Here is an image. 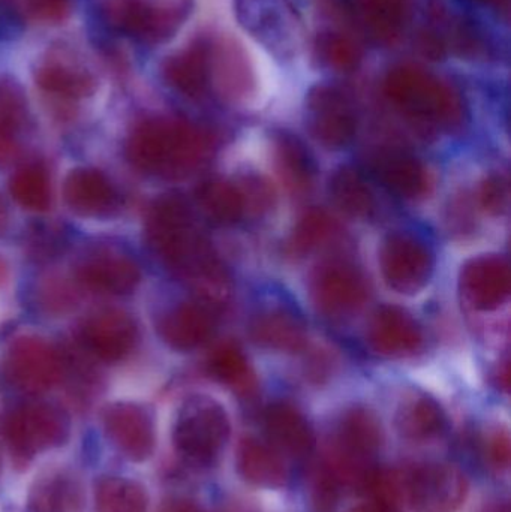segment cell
I'll use <instances>...</instances> for the list:
<instances>
[{
  "label": "cell",
  "mask_w": 511,
  "mask_h": 512,
  "mask_svg": "<svg viewBox=\"0 0 511 512\" xmlns=\"http://www.w3.org/2000/svg\"><path fill=\"white\" fill-rule=\"evenodd\" d=\"M63 197L72 212L83 218H107L120 209L119 191L102 171L75 168L65 179Z\"/></svg>",
  "instance_id": "obj_17"
},
{
  "label": "cell",
  "mask_w": 511,
  "mask_h": 512,
  "mask_svg": "<svg viewBox=\"0 0 511 512\" xmlns=\"http://www.w3.org/2000/svg\"><path fill=\"white\" fill-rule=\"evenodd\" d=\"M396 429L405 441L428 444L443 436L447 415L443 406L428 394H411L396 412Z\"/></svg>",
  "instance_id": "obj_23"
},
{
  "label": "cell",
  "mask_w": 511,
  "mask_h": 512,
  "mask_svg": "<svg viewBox=\"0 0 511 512\" xmlns=\"http://www.w3.org/2000/svg\"><path fill=\"white\" fill-rule=\"evenodd\" d=\"M9 227V210L5 198L0 195V237L6 233Z\"/></svg>",
  "instance_id": "obj_45"
},
{
  "label": "cell",
  "mask_w": 511,
  "mask_h": 512,
  "mask_svg": "<svg viewBox=\"0 0 511 512\" xmlns=\"http://www.w3.org/2000/svg\"><path fill=\"white\" fill-rule=\"evenodd\" d=\"M104 429L111 444L128 459L143 462L155 450V424L146 408L137 403H114L104 412Z\"/></svg>",
  "instance_id": "obj_13"
},
{
  "label": "cell",
  "mask_w": 511,
  "mask_h": 512,
  "mask_svg": "<svg viewBox=\"0 0 511 512\" xmlns=\"http://www.w3.org/2000/svg\"><path fill=\"white\" fill-rule=\"evenodd\" d=\"M368 32L380 42H393L401 33L405 0H357Z\"/></svg>",
  "instance_id": "obj_34"
},
{
  "label": "cell",
  "mask_w": 511,
  "mask_h": 512,
  "mask_svg": "<svg viewBox=\"0 0 511 512\" xmlns=\"http://www.w3.org/2000/svg\"><path fill=\"white\" fill-rule=\"evenodd\" d=\"M480 456L489 468L498 472L509 471L511 459L510 435L506 429H495L480 441Z\"/></svg>",
  "instance_id": "obj_39"
},
{
  "label": "cell",
  "mask_w": 511,
  "mask_h": 512,
  "mask_svg": "<svg viewBox=\"0 0 511 512\" xmlns=\"http://www.w3.org/2000/svg\"><path fill=\"white\" fill-rule=\"evenodd\" d=\"M468 492V478L450 463L428 462L408 468L405 501L414 512H458Z\"/></svg>",
  "instance_id": "obj_7"
},
{
  "label": "cell",
  "mask_w": 511,
  "mask_h": 512,
  "mask_svg": "<svg viewBox=\"0 0 511 512\" xmlns=\"http://www.w3.org/2000/svg\"><path fill=\"white\" fill-rule=\"evenodd\" d=\"M324 60L339 72H353L359 68L362 53L356 42L341 33H329L320 42Z\"/></svg>",
  "instance_id": "obj_38"
},
{
  "label": "cell",
  "mask_w": 511,
  "mask_h": 512,
  "mask_svg": "<svg viewBox=\"0 0 511 512\" xmlns=\"http://www.w3.org/2000/svg\"><path fill=\"white\" fill-rule=\"evenodd\" d=\"M231 436L227 411L212 397L186 400L177 415L173 442L177 453L197 466H213L221 460Z\"/></svg>",
  "instance_id": "obj_4"
},
{
  "label": "cell",
  "mask_w": 511,
  "mask_h": 512,
  "mask_svg": "<svg viewBox=\"0 0 511 512\" xmlns=\"http://www.w3.org/2000/svg\"><path fill=\"white\" fill-rule=\"evenodd\" d=\"M239 188L243 195V201H245L246 212L263 215L272 209L275 194L266 180L257 176H249L239 183Z\"/></svg>",
  "instance_id": "obj_42"
},
{
  "label": "cell",
  "mask_w": 511,
  "mask_h": 512,
  "mask_svg": "<svg viewBox=\"0 0 511 512\" xmlns=\"http://www.w3.org/2000/svg\"><path fill=\"white\" fill-rule=\"evenodd\" d=\"M315 306L329 318H347L362 309L368 298V285L359 268L347 261L321 264L311 277Z\"/></svg>",
  "instance_id": "obj_9"
},
{
  "label": "cell",
  "mask_w": 511,
  "mask_h": 512,
  "mask_svg": "<svg viewBox=\"0 0 511 512\" xmlns=\"http://www.w3.org/2000/svg\"><path fill=\"white\" fill-rule=\"evenodd\" d=\"M236 469L245 483L258 489L278 490L290 481L287 460L269 442L248 436L239 442Z\"/></svg>",
  "instance_id": "obj_20"
},
{
  "label": "cell",
  "mask_w": 511,
  "mask_h": 512,
  "mask_svg": "<svg viewBox=\"0 0 511 512\" xmlns=\"http://www.w3.org/2000/svg\"><path fill=\"white\" fill-rule=\"evenodd\" d=\"M35 81L48 95L72 101L87 98L96 90L95 75L66 48H53L39 60Z\"/></svg>",
  "instance_id": "obj_15"
},
{
  "label": "cell",
  "mask_w": 511,
  "mask_h": 512,
  "mask_svg": "<svg viewBox=\"0 0 511 512\" xmlns=\"http://www.w3.org/2000/svg\"><path fill=\"white\" fill-rule=\"evenodd\" d=\"M209 372L216 381L230 388L240 397L257 393V378L242 349L233 342L216 346L209 358Z\"/></svg>",
  "instance_id": "obj_27"
},
{
  "label": "cell",
  "mask_w": 511,
  "mask_h": 512,
  "mask_svg": "<svg viewBox=\"0 0 511 512\" xmlns=\"http://www.w3.org/2000/svg\"><path fill=\"white\" fill-rule=\"evenodd\" d=\"M198 207L213 224L230 227L242 221L246 213L245 201L237 183L230 180L207 179L195 192Z\"/></svg>",
  "instance_id": "obj_26"
},
{
  "label": "cell",
  "mask_w": 511,
  "mask_h": 512,
  "mask_svg": "<svg viewBox=\"0 0 511 512\" xmlns=\"http://www.w3.org/2000/svg\"><path fill=\"white\" fill-rule=\"evenodd\" d=\"M215 330V307L204 301H188L168 310L159 322V334L176 351H192Z\"/></svg>",
  "instance_id": "obj_19"
},
{
  "label": "cell",
  "mask_w": 511,
  "mask_h": 512,
  "mask_svg": "<svg viewBox=\"0 0 511 512\" xmlns=\"http://www.w3.org/2000/svg\"><path fill=\"white\" fill-rule=\"evenodd\" d=\"M3 379L15 390L38 394L50 390L65 372L59 349L38 336L11 340L0 355Z\"/></svg>",
  "instance_id": "obj_6"
},
{
  "label": "cell",
  "mask_w": 511,
  "mask_h": 512,
  "mask_svg": "<svg viewBox=\"0 0 511 512\" xmlns=\"http://www.w3.org/2000/svg\"><path fill=\"white\" fill-rule=\"evenodd\" d=\"M71 430L66 412L47 402H26L3 417L2 432L12 456L29 462L36 454L65 444Z\"/></svg>",
  "instance_id": "obj_5"
},
{
  "label": "cell",
  "mask_w": 511,
  "mask_h": 512,
  "mask_svg": "<svg viewBox=\"0 0 511 512\" xmlns=\"http://www.w3.org/2000/svg\"><path fill=\"white\" fill-rule=\"evenodd\" d=\"M329 192L335 206L351 218H371L377 207L371 186L353 167H341L333 173Z\"/></svg>",
  "instance_id": "obj_28"
},
{
  "label": "cell",
  "mask_w": 511,
  "mask_h": 512,
  "mask_svg": "<svg viewBox=\"0 0 511 512\" xmlns=\"http://www.w3.org/2000/svg\"><path fill=\"white\" fill-rule=\"evenodd\" d=\"M461 291L476 310L491 312L503 306L510 297L509 261L500 255H483L462 267Z\"/></svg>",
  "instance_id": "obj_14"
},
{
  "label": "cell",
  "mask_w": 511,
  "mask_h": 512,
  "mask_svg": "<svg viewBox=\"0 0 511 512\" xmlns=\"http://www.w3.org/2000/svg\"><path fill=\"white\" fill-rule=\"evenodd\" d=\"M147 493L137 481L108 477L96 487V512H147Z\"/></svg>",
  "instance_id": "obj_33"
},
{
  "label": "cell",
  "mask_w": 511,
  "mask_h": 512,
  "mask_svg": "<svg viewBox=\"0 0 511 512\" xmlns=\"http://www.w3.org/2000/svg\"><path fill=\"white\" fill-rule=\"evenodd\" d=\"M212 135L183 119L153 117L135 126L126 158L137 170L164 179H185L209 159Z\"/></svg>",
  "instance_id": "obj_2"
},
{
  "label": "cell",
  "mask_w": 511,
  "mask_h": 512,
  "mask_svg": "<svg viewBox=\"0 0 511 512\" xmlns=\"http://www.w3.org/2000/svg\"><path fill=\"white\" fill-rule=\"evenodd\" d=\"M480 2L494 3V5H500V3L506 2V0H480Z\"/></svg>",
  "instance_id": "obj_48"
},
{
  "label": "cell",
  "mask_w": 511,
  "mask_h": 512,
  "mask_svg": "<svg viewBox=\"0 0 511 512\" xmlns=\"http://www.w3.org/2000/svg\"><path fill=\"white\" fill-rule=\"evenodd\" d=\"M20 3L27 18L42 24L62 23L72 11V0H20Z\"/></svg>",
  "instance_id": "obj_41"
},
{
  "label": "cell",
  "mask_w": 511,
  "mask_h": 512,
  "mask_svg": "<svg viewBox=\"0 0 511 512\" xmlns=\"http://www.w3.org/2000/svg\"><path fill=\"white\" fill-rule=\"evenodd\" d=\"M350 512H402L401 508L398 505L387 504V502L380 501H371L368 499V502L365 504L357 505L356 508H353Z\"/></svg>",
  "instance_id": "obj_44"
},
{
  "label": "cell",
  "mask_w": 511,
  "mask_h": 512,
  "mask_svg": "<svg viewBox=\"0 0 511 512\" xmlns=\"http://www.w3.org/2000/svg\"><path fill=\"white\" fill-rule=\"evenodd\" d=\"M374 170L387 191L405 200L425 197L431 186L425 165L404 150L392 149L378 153Z\"/></svg>",
  "instance_id": "obj_21"
},
{
  "label": "cell",
  "mask_w": 511,
  "mask_h": 512,
  "mask_svg": "<svg viewBox=\"0 0 511 512\" xmlns=\"http://www.w3.org/2000/svg\"><path fill=\"white\" fill-rule=\"evenodd\" d=\"M24 254L33 262L45 264L60 258L69 248V231L56 222L32 225L24 233Z\"/></svg>",
  "instance_id": "obj_35"
},
{
  "label": "cell",
  "mask_w": 511,
  "mask_h": 512,
  "mask_svg": "<svg viewBox=\"0 0 511 512\" xmlns=\"http://www.w3.org/2000/svg\"><path fill=\"white\" fill-rule=\"evenodd\" d=\"M336 233V224L323 210H311L296 225L290 248L296 255L311 254L326 245Z\"/></svg>",
  "instance_id": "obj_36"
},
{
  "label": "cell",
  "mask_w": 511,
  "mask_h": 512,
  "mask_svg": "<svg viewBox=\"0 0 511 512\" xmlns=\"http://www.w3.org/2000/svg\"><path fill=\"white\" fill-rule=\"evenodd\" d=\"M146 236L165 267L191 283L198 300L213 307L227 301L230 277L182 195H164L152 204Z\"/></svg>",
  "instance_id": "obj_1"
},
{
  "label": "cell",
  "mask_w": 511,
  "mask_h": 512,
  "mask_svg": "<svg viewBox=\"0 0 511 512\" xmlns=\"http://www.w3.org/2000/svg\"><path fill=\"white\" fill-rule=\"evenodd\" d=\"M159 512H207L197 502L185 498L168 499L162 504Z\"/></svg>",
  "instance_id": "obj_43"
},
{
  "label": "cell",
  "mask_w": 511,
  "mask_h": 512,
  "mask_svg": "<svg viewBox=\"0 0 511 512\" xmlns=\"http://www.w3.org/2000/svg\"><path fill=\"white\" fill-rule=\"evenodd\" d=\"M27 120V99L15 81H0V161L17 152L18 132Z\"/></svg>",
  "instance_id": "obj_32"
},
{
  "label": "cell",
  "mask_w": 511,
  "mask_h": 512,
  "mask_svg": "<svg viewBox=\"0 0 511 512\" xmlns=\"http://www.w3.org/2000/svg\"><path fill=\"white\" fill-rule=\"evenodd\" d=\"M14 200L32 212H47L51 206V179L41 162H29L12 174L9 182Z\"/></svg>",
  "instance_id": "obj_31"
},
{
  "label": "cell",
  "mask_w": 511,
  "mask_h": 512,
  "mask_svg": "<svg viewBox=\"0 0 511 512\" xmlns=\"http://www.w3.org/2000/svg\"><path fill=\"white\" fill-rule=\"evenodd\" d=\"M0 469H2V462H0Z\"/></svg>",
  "instance_id": "obj_49"
},
{
  "label": "cell",
  "mask_w": 511,
  "mask_h": 512,
  "mask_svg": "<svg viewBox=\"0 0 511 512\" xmlns=\"http://www.w3.org/2000/svg\"><path fill=\"white\" fill-rule=\"evenodd\" d=\"M33 300L42 312L65 313L77 303L74 288L63 277L48 276L36 285Z\"/></svg>",
  "instance_id": "obj_37"
},
{
  "label": "cell",
  "mask_w": 511,
  "mask_h": 512,
  "mask_svg": "<svg viewBox=\"0 0 511 512\" xmlns=\"http://www.w3.org/2000/svg\"><path fill=\"white\" fill-rule=\"evenodd\" d=\"M368 343L383 357H410L422 348V328L407 310L384 306L369 324Z\"/></svg>",
  "instance_id": "obj_18"
},
{
  "label": "cell",
  "mask_w": 511,
  "mask_h": 512,
  "mask_svg": "<svg viewBox=\"0 0 511 512\" xmlns=\"http://www.w3.org/2000/svg\"><path fill=\"white\" fill-rule=\"evenodd\" d=\"M215 78L222 96L240 101L251 95L254 74L245 51L233 41H222L210 48V78Z\"/></svg>",
  "instance_id": "obj_24"
},
{
  "label": "cell",
  "mask_w": 511,
  "mask_h": 512,
  "mask_svg": "<svg viewBox=\"0 0 511 512\" xmlns=\"http://www.w3.org/2000/svg\"><path fill=\"white\" fill-rule=\"evenodd\" d=\"M308 111L311 134L324 147L342 149L353 141L356 114L344 93L335 87H317L309 95Z\"/></svg>",
  "instance_id": "obj_12"
},
{
  "label": "cell",
  "mask_w": 511,
  "mask_h": 512,
  "mask_svg": "<svg viewBox=\"0 0 511 512\" xmlns=\"http://www.w3.org/2000/svg\"><path fill=\"white\" fill-rule=\"evenodd\" d=\"M480 206L489 215H504L509 209L510 186L507 177L501 174H494L488 177L480 186Z\"/></svg>",
  "instance_id": "obj_40"
},
{
  "label": "cell",
  "mask_w": 511,
  "mask_h": 512,
  "mask_svg": "<svg viewBox=\"0 0 511 512\" xmlns=\"http://www.w3.org/2000/svg\"><path fill=\"white\" fill-rule=\"evenodd\" d=\"M75 276L93 291L125 295L137 288L141 271L134 256L123 249L95 246L81 256Z\"/></svg>",
  "instance_id": "obj_10"
},
{
  "label": "cell",
  "mask_w": 511,
  "mask_h": 512,
  "mask_svg": "<svg viewBox=\"0 0 511 512\" xmlns=\"http://www.w3.org/2000/svg\"><path fill=\"white\" fill-rule=\"evenodd\" d=\"M488 512H510L509 504L506 501H498L497 504L488 508Z\"/></svg>",
  "instance_id": "obj_46"
},
{
  "label": "cell",
  "mask_w": 511,
  "mask_h": 512,
  "mask_svg": "<svg viewBox=\"0 0 511 512\" xmlns=\"http://www.w3.org/2000/svg\"><path fill=\"white\" fill-rule=\"evenodd\" d=\"M275 164L288 191L305 194L311 189L315 177L314 161L297 138L287 134L276 138Z\"/></svg>",
  "instance_id": "obj_29"
},
{
  "label": "cell",
  "mask_w": 511,
  "mask_h": 512,
  "mask_svg": "<svg viewBox=\"0 0 511 512\" xmlns=\"http://www.w3.org/2000/svg\"><path fill=\"white\" fill-rule=\"evenodd\" d=\"M267 442L285 459L302 460L317 447V436L308 418L293 403L279 400L267 406L263 415Z\"/></svg>",
  "instance_id": "obj_16"
},
{
  "label": "cell",
  "mask_w": 511,
  "mask_h": 512,
  "mask_svg": "<svg viewBox=\"0 0 511 512\" xmlns=\"http://www.w3.org/2000/svg\"><path fill=\"white\" fill-rule=\"evenodd\" d=\"M435 258L420 237L410 233H393L380 249V267L390 288L401 294L422 291L434 273Z\"/></svg>",
  "instance_id": "obj_8"
},
{
  "label": "cell",
  "mask_w": 511,
  "mask_h": 512,
  "mask_svg": "<svg viewBox=\"0 0 511 512\" xmlns=\"http://www.w3.org/2000/svg\"><path fill=\"white\" fill-rule=\"evenodd\" d=\"M5 271H6L5 265H3V262L0 261V280H2L3 277H5Z\"/></svg>",
  "instance_id": "obj_47"
},
{
  "label": "cell",
  "mask_w": 511,
  "mask_h": 512,
  "mask_svg": "<svg viewBox=\"0 0 511 512\" xmlns=\"http://www.w3.org/2000/svg\"><path fill=\"white\" fill-rule=\"evenodd\" d=\"M249 336L261 348L278 352L302 351L308 340L305 322L282 307L257 313L249 324Z\"/></svg>",
  "instance_id": "obj_22"
},
{
  "label": "cell",
  "mask_w": 511,
  "mask_h": 512,
  "mask_svg": "<svg viewBox=\"0 0 511 512\" xmlns=\"http://www.w3.org/2000/svg\"><path fill=\"white\" fill-rule=\"evenodd\" d=\"M81 342L99 360L117 363L125 360L137 346V322L125 310H96L81 325Z\"/></svg>",
  "instance_id": "obj_11"
},
{
  "label": "cell",
  "mask_w": 511,
  "mask_h": 512,
  "mask_svg": "<svg viewBox=\"0 0 511 512\" xmlns=\"http://www.w3.org/2000/svg\"><path fill=\"white\" fill-rule=\"evenodd\" d=\"M30 512H83V495L74 478L62 472L36 481L29 495Z\"/></svg>",
  "instance_id": "obj_30"
},
{
  "label": "cell",
  "mask_w": 511,
  "mask_h": 512,
  "mask_svg": "<svg viewBox=\"0 0 511 512\" xmlns=\"http://www.w3.org/2000/svg\"><path fill=\"white\" fill-rule=\"evenodd\" d=\"M384 92L402 113L413 119L449 131L464 122V104L458 92L419 66L393 68L384 81Z\"/></svg>",
  "instance_id": "obj_3"
},
{
  "label": "cell",
  "mask_w": 511,
  "mask_h": 512,
  "mask_svg": "<svg viewBox=\"0 0 511 512\" xmlns=\"http://www.w3.org/2000/svg\"><path fill=\"white\" fill-rule=\"evenodd\" d=\"M165 81L189 98H200L210 81V45L198 41L168 57L164 65Z\"/></svg>",
  "instance_id": "obj_25"
}]
</instances>
